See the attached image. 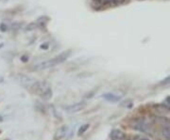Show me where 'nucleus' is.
Listing matches in <instances>:
<instances>
[{"label": "nucleus", "mask_w": 170, "mask_h": 140, "mask_svg": "<svg viewBox=\"0 0 170 140\" xmlns=\"http://www.w3.org/2000/svg\"><path fill=\"white\" fill-rule=\"evenodd\" d=\"M69 132L68 125H63L57 129V131L54 134V140H61L66 136V134Z\"/></svg>", "instance_id": "nucleus-5"}, {"label": "nucleus", "mask_w": 170, "mask_h": 140, "mask_svg": "<svg viewBox=\"0 0 170 140\" xmlns=\"http://www.w3.org/2000/svg\"><path fill=\"white\" fill-rule=\"evenodd\" d=\"M135 129H137V130L139 131H142V132H148V131H150V126L148 125V124L145 121H139L135 125H134Z\"/></svg>", "instance_id": "nucleus-7"}, {"label": "nucleus", "mask_w": 170, "mask_h": 140, "mask_svg": "<svg viewBox=\"0 0 170 140\" xmlns=\"http://www.w3.org/2000/svg\"><path fill=\"white\" fill-rule=\"evenodd\" d=\"M160 84H161V85H168V84H170V75L167 76L166 78H164L163 81H161Z\"/></svg>", "instance_id": "nucleus-15"}, {"label": "nucleus", "mask_w": 170, "mask_h": 140, "mask_svg": "<svg viewBox=\"0 0 170 140\" xmlns=\"http://www.w3.org/2000/svg\"><path fill=\"white\" fill-rule=\"evenodd\" d=\"M37 27H38L37 23H30V24H28V25H27V27H26V30H27V31H31V30H34V29L37 28Z\"/></svg>", "instance_id": "nucleus-11"}, {"label": "nucleus", "mask_w": 170, "mask_h": 140, "mask_svg": "<svg viewBox=\"0 0 170 140\" xmlns=\"http://www.w3.org/2000/svg\"><path fill=\"white\" fill-rule=\"evenodd\" d=\"M102 97L104 98L105 100L112 102H118L120 100V96L112 94V93H106V94H104Z\"/></svg>", "instance_id": "nucleus-8"}, {"label": "nucleus", "mask_w": 170, "mask_h": 140, "mask_svg": "<svg viewBox=\"0 0 170 140\" xmlns=\"http://www.w3.org/2000/svg\"><path fill=\"white\" fill-rule=\"evenodd\" d=\"M111 139L112 140H124L125 134L122 130L119 129H115L111 132Z\"/></svg>", "instance_id": "nucleus-6"}, {"label": "nucleus", "mask_w": 170, "mask_h": 140, "mask_svg": "<svg viewBox=\"0 0 170 140\" xmlns=\"http://www.w3.org/2000/svg\"><path fill=\"white\" fill-rule=\"evenodd\" d=\"M89 127H90V124H88V123L81 125V127L80 128V130H79V136H81V134H83L87 130H88Z\"/></svg>", "instance_id": "nucleus-10"}, {"label": "nucleus", "mask_w": 170, "mask_h": 140, "mask_svg": "<svg viewBox=\"0 0 170 140\" xmlns=\"http://www.w3.org/2000/svg\"><path fill=\"white\" fill-rule=\"evenodd\" d=\"M17 79H18V82L20 83V85H22L25 87H28V89H30L36 82V80L33 77L26 75V74H19Z\"/></svg>", "instance_id": "nucleus-3"}, {"label": "nucleus", "mask_w": 170, "mask_h": 140, "mask_svg": "<svg viewBox=\"0 0 170 140\" xmlns=\"http://www.w3.org/2000/svg\"><path fill=\"white\" fill-rule=\"evenodd\" d=\"M21 25H22L21 23H14V24H12V29H17L21 27Z\"/></svg>", "instance_id": "nucleus-16"}, {"label": "nucleus", "mask_w": 170, "mask_h": 140, "mask_svg": "<svg viewBox=\"0 0 170 140\" xmlns=\"http://www.w3.org/2000/svg\"><path fill=\"white\" fill-rule=\"evenodd\" d=\"M163 136L166 137L167 140H170V129L163 128Z\"/></svg>", "instance_id": "nucleus-12"}, {"label": "nucleus", "mask_w": 170, "mask_h": 140, "mask_svg": "<svg viewBox=\"0 0 170 140\" xmlns=\"http://www.w3.org/2000/svg\"><path fill=\"white\" fill-rule=\"evenodd\" d=\"M7 30H8V25L6 24L2 23L0 25V31H1V32H6Z\"/></svg>", "instance_id": "nucleus-14"}, {"label": "nucleus", "mask_w": 170, "mask_h": 140, "mask_svg": "<svg viewBox=\"0 0 170 140\" xmlns=\"http://www.w3.org/2000/svg\"><path fill=\"white\" fill-rule=\"evenodd\" d=\"M86 106V102H76L73 103V105H68V106H65L64 107V110L67 112V113H78L80 111H81L82 109H84Z\"/></svg>", "instance_id": "nucleus-4"}, {"label": "nucleus", "mask_w": 170, "mask_h": 140, "mask_svg": "<svg viewBox=\"0 0 170 140\" xmlns=\"http://www.w3.org/2000/svg\"><path fill=\"white\" fill-rule=\"evenodd\" d=\"M30 91L44 100H49L52 97V89L48 81H36L30 87Z\"/></svg>", "instance_id": "nucleus-1"}, {"label": "nucleus", "mask_w": 170, "mask_h": 140, "mask_svg": "<svg viewBox=\"0 0 170 140\" xmlns=\"http://www.w3.org/2000/svg\"><path fill=\"white\" fill-rule=\"evenodd\" d=\"M71 50H67L65 52H63V53H61L59 56H55L54 58L52 59H48V60H45L43 62H40V63H37L35 64L34 67H33V70H36V71H43V70H46V69H49L51 67H54L58 64H61L63 63V61H65L67 59L70 55H71Z\"/></svg>", "instance_id": "nucleus-2"}, {"label": "nucleus", "mask_w": 170, "mask_h": 140, "mask_svg": "<svg viewBox=\"0 0 170 140\" xmlns=\"http://www.w3.org/2000/svg\"><path fill=\"white\" fill-rule=\"evenodd\" d=\"M49 18L48 17H45V16H43V17H40L38 20H37V25H41V27H45L46 25V23L48 22Z\"/></svg>", "instance_id": "nucleus-9"}, {"label": "nucleus", "mask_w": 170, "mask_h": 140, "mask_svg": "<svg viewBox=\"0 0 170 140\" xmlns=\"http://www.w3.org/2000/svg\"><path fill=\"white\" fill-rule=\"evenodd\" d=\"M41 48H42V49H46V48H47V44H45V45L42 44V45H41Z\"/></svg>", "instance_id": "nucleus-19"}, {"label": "nucleus", "mask_w": 170, "mask_h": 140, "mask_svg": "<svg viewBox=\"0 0 170 140\" xmlns=\"http://www.w3.org/2000/svg\"><path fill=\"white\" fill-rule=\"evenodd\" d=\"M132 140H150V139L145 136H142V134H136V136H133Z\"/></svg>", "instance_id": "nucleus-13"}, {"label": "nucleus", "mask_w": 170, "mask_h": 140, "mask_svg": "<svg viewBox=\"0 0 170 140\" xmlns=\"http://www.w3.org/2000/svg\"><path fill=\"white\" fill-rule=\"evenodd\" d=\"M21 60H22L23 62H27V61L28 60V56H21Z\"/></svg>", "instance_id": "nucleus-18"}, {"label": "nucleus", "mask_w": 170, "mask_h": 140, "mask_svg": "<svg viewBox=\"0 0 170 140\" xmlns=\"http://www.w3.org/2000/svg\"><path fill=\"white\" fill-rule=\"evenodd\" d=\"M164 105H166V107H168V108H170V97H168V98H166V101H164Z\"/></svg>", "instance_id": "nucleus-17"}]
</instances>
